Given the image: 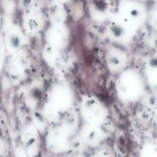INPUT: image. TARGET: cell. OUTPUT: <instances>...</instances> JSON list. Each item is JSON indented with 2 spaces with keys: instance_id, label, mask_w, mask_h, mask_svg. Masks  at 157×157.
Segmentation results:
<instances>
[{
  "instance_id": "1",
  "label": "cell",
  "mask_w": 157,
  "mask_h": 157,
  "mask_svg": "<svg viewBox=\"0 0 157 157\" xmlns=\"http://www.w3.org/2000/svg\"><path fill=\"white\" fill-rule=\"evenodd\" d=\"M83 106L84 117H86L90 124H96L103 119L104 110L98 101L91 99L88 100Z\"/></svg>"
},
{
  "instance_id": "2",
  "label": "cell",
  "mask_w": 157,
  "mask_h": 157,
  "mask_svg": "<svg viewBox=\"0 0 157 157\" xmlns=\"http://www.w3.org/2000/svg\"><path fill=\"white\" fill-rule=\"evenodd\" d=\"M107 63L109 68L112 71H119L126 64V55L119 49H112L107 55Z\"/></svg>"
},
{
  "instance_id": "3",
  "label": "cell",
  "mask_w": 157,
  "mask_h": 157,
  "mask_svg": "<svg viewBox=\"0 0 157 157\" xmlns=\"http://www.w3.org/2000/svg\"><path fill=\"white\" fill-rule=\"evenodd\" d=\"M110 32L112 37L119 41H125L129 39L130 32L126 26L121 23H113L110 27Z\"/></svg>"
},
{
  "instance_id": "4",
  "label": "cell",
  "mask_w": 157,
  "mask_h": 157,
  "mask_svg": "<svg viewBox=\"0 0 157 157\" xmlns=\"http://www.w3.org/2000/svg\"><path fill=\"white\" fill-rule=\"evenodd\" d=\"M88 129L89 130H86L84 133V138L86 140V142L89 144H95L98 142L100 139L99 132L94 127Z\"/></svg>"
},
{
  "instance_id": "5",
  "label": "cell",
  "mask_w": 157,
  "mask_h": 157,
  "mask_svg": "<svg viewBox=\"0 0 157 157\" xmlns=\"http://www.w3.org/2000/svg\"><path fill=\"white\" fill-rule=\"evenodd\" d=\"M10 44H12L14 48H18L21 44L19 36H18L17 35H12L10 37Z\"/></svg>"
}]
</instances>
